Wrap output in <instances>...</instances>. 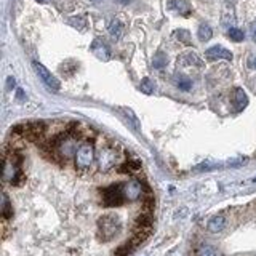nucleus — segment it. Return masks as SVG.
I'll return each instance as SVG.
<instances>
[{
    "label": "nucleus",
    "mask_w": 256,
    "mask_h": 256,
    "mask_svg": "<svg viewBox=\"0 0 256 256\" xmlns=\"http://www.w3.org/2000/svg\"><path fill=\"white\" fill-rule=\"evenodd\" d=\"M79 135L72 132V130H68L63 135H59L53 143V155L59 159L61 162L66 163L70 160L72 157H75V152L79 149Z\"/></svg>",
    "instance_id": "obj_1"
},
{
    "label": "nucleus",
    "mask_w": 256,
    "mask_h": 256,
    "mask_svg": "<svg viewBox=\"0 0 256 256\" xmlns=\"http://www.w3.org/2000/svg\"><path fill=\"white\" fill-rule=\"evenodd\" d=\"M2 179L5 184H12V186H18L24 179L23 171H21V157L16 152H12L10 155H3Z\"/></svg>",
    "instance_id": "obj_2"
},
{
    "label": "nucleus",
    "mask_w": 256,
    "mask_h": 256,
    "mask_svg": "<svg viewBox=\"0 0 256 256\" xmlns=\"http://www.w3.org/2000/svg\"><path fill=\"white\" fill-rule=\"evenodd\" d=\"M122 229V222L116 215H104L98 220V234L102 242L112 240Z\"/></svg>",
    "instance_id": "obj_3"
},
{
    "label": "nucleus",
    "mask_w": 256,
    "mask_h": 256,
    "mask_svg": "<svg viewBox=\"0 0 256 256\" xmlns=\"http://www.w3.org/2000/svg\"><path fill=\"white\" fill-rule=\"evenodd\" d=\"M96 159V154H95V146L93 143L86 141V143H82L79 146L77 152H75V157H74V163H75V170H79L80 173L84 171H88L93 162Z\"/></svg>",
    "instance_id": "obj_4"
},
{
    "label": "nucleus",
    "mask_w": 256,
    "mask_h": 256,
    "mask_svg": "<svg viewBox=\"0 0 256 256\" xmlns=\"http://www.w3.org/2000/svg\"><path fill=\"white\" fill-rule=\"evenodd\" d=\"M117 160H119V152L116 148H112V146H104L96 157L98 168H100V171L102 173L111 171L112 168L117 165Z\"/></svg>",
    "instance_id": "obj_5"
},
{
    "label": "nucleus",
    "mask_w": 256,
    "mask_h": 256,
    "mask_svg": "<svg viewBox=\"0 0 256 256\" xmlns=\"http://www.w3.org/2000/svg\"><path fill=\"white\" fill-rule=\"evenodd\" d=\"M101 199L104 206H120L127 200L123 195L122 184H112V186L104 188L101 190Z\"/></svg>",
    "instance_id": "obj_6"
},
{
    "label": "nucleus",
    "mask_w": 256,
    "mask_h": 256,
    "mask_svg": "<svg viewBox=\"0 0 256 256\" xmlns=\"http://www.w3.org/2000/svg\"><path fill=\"white\" fill-rule=\"evenodd\" d=\"M32 68H34V70H35V74L39 75V79L45 84L48 88L50 90H53V91H58L59 88H61V84H59V80L54 77V75L48 70L43 64H40V63H37V61H34L32 63Z\"/></svg>",
    "instance_id": "obj_7"
},
{
    "label": "nucleus",
    "mask_w": 256,
    "mask_h": 256,
    "mask_svg": "<svg viewBox=\"0 0 256 256\" xmlns=\"http://www.w3.org/2000/svg\"><path fill=\"white\" fill-rule=\"evenodd\" d=\"M122 189L125 199L128 202H135V200L141 199V195H143V184L138 179H130L127 183H122Z\"/></svg>",
    "instance_id": "obj_8"
},
{
    "label": "nucleus",
    "mask_w": 256,
    "mask_h": 256,
    "mask_svg": "<svg viewBox=\"0 0 256 256\" xmlns=\"http://www.w3.org/2000/svg\"><path fill=\"white\" fill-rule=\"evenodd\" d=\"M205 58L210 59V61H216V59H226V61H232V53L229 50H226L224 47L221 45H215L210 47L208 50L205 51Z\"/></svg>",
    "instance_id": "obj_9"
},
{
    "label": "nucleus",
    "mask_w": 256,
    "mask_h": 256,
    "mask_svg": "<svg viewBox=\"0 0 256 256\" xmlns=\"http://www.w3.org/2000/svg\"><path fill=\"white\" fill-rule=\"evenodd\" d=\"M91 51H93L100 59H104V61H107V59L111 58V51H109L107 45L101 40L93 42V45H91Z\"/></svg>",
    "instance_id": "obj_10"
},
{
    "label": "nucleus",
    "mask_w": 256,
    "mask_h": 256,
    "mask_svg": "<svg viewBox=\"0 0 256 256\" xmlns=\"http://www.w3.org/2000/svg\"><path fill=\"white\" fill-rule=\"evenodd\" d=\"M226 226V218L222 215H218V216H213L211 220L208 221V231L211 234H218L224 229Z\"/></svg>",
    "instance_id": "obj_11"
},
{
    "label": "nucleus",
    "mask_w": 256,
    "mask_h": 256,
    "mask_svg": "<svg viewBox=\"0 0 256 256\" xmlns=\"http://www.w3.org/2000/svg\"><path fill=\"white\" fill-rule=\"evenodd\" d=\"M0 208H2V218L5 221L12 220L13 218V206L10 204V199L7 194H2V205H0Z\"/></svg>",
    "instance_id": "obj_12"
},
{
    "label": "nucleus",
    "mask_w": 256,
    "mask_h": 256,
    "mask_svg": "<svg viewBox=\"0 0 256 256\" xmlns=\"http://www.w3.org/2000/svg\"><path fill=\"white\" fill-rule=\"evenodd\" d=\"M136 227H143V229H151L152 222H154V218L149 213V211H144L143 215L136 216Z\"/></svg>",
    "instance_id": "obj_13"
},
{
    "label": "nucleus",
    "mask_w": 256,
    "mask_h": 256,
    "mask_svg": "<svg viewBox=\"0 0 256 256\" xmlns=\"http://www.w3.org/2000/svg\"><path fill=\"white\" fill-rule=\"evenodd\" d=\"M119 111H120L123 116L128 119L130 123H132V127L136 130V132H139V130H141V125H139L138 117H136V114L133 112V109H130V107H119Z\"/></svg>",
    "instance_id": "obj_14"
},
{
    "label": "nucleus",
    "mask_w": 256,
    "mask_h": 256,
    "mask_svg": "<svg viewBox=\"0 0 256 256\" xmlns=\"http://www.w3.org/2000/svg\"><path fill=\"white\" fill-rule=\"evenodd\" d=\"M141 170V162L139 160H128L125 162L123 165H120L119 171L120 173H128V175H133V173Z\"/></svg>",
    "instance_id": "obj_15"
},
{
    "label": "nucleus",
    "mask_w": 256,
    "mask_h": 256,
    "mask_svg": "<svg viewBox=\"0 0 256 256\" xmlns=\"http://www.w3.org/2000/svg\"><path fill=\"white\" fill-rule=\"evenodd\" d=\"M234 101H236L237 111H242V109H245V106L248 104V98L242 88H236V91H234Z\"/></svg>",
    "instance_id": "obj_16"
},
{
    "label": "nucleus",
    "mask_w": 256,
    "mask_h": 256,
    "mask_svg": "<svg viewBox=\"0 0 256 256\" xmlns=\"http://www.w3.org/2000/svg\"><path fill=\"white\" fill-rule=\"evenodd\" d=\"M109 34H111L116 40L120 39L122 34H123V24H122V21L112 19L111 24H109Z\"/></svg>",
    "instance_id": "obj_17"
},
{
    "label": "nucleus",
    "mask_w": 256,
    "mask_h": 256,
    "mask_svg": "<svg viewBox=\"0 0 256 256\" xmlns=\"http://www.w3.org/2000/svg\"><path fill=\"white\" fill-rule=\"evenodd\" d=\"M197 37L200 42H208L213 37V31H211V27L208 24H200L197 31Z\"/></svg>",
    "instance_id": "obj_18"
},
{
    "label": "nucleus",
    "mask_w": 256,
    "mask_h": 256,
    "mask_svg": "<svg viewBox=\"0 0 256 256\" xmlns=\"http://www.w3.org/2000/svg\"><path fill=\"white\" fill-rule=\"evenodd\" d=\"M183 64H186V66H202V61L199 59V56L195 53H186L181 59Z\"/></svg>",
    "instance_id": "obj_19"
},
{
    "label": "nucleus",
    "mask_w": 256,
    "mask_h": 256,
    "mask_svg": "<svg viewBox=\"0 0 256 256\" xmlns=\"http://www.w3.org/2000/svg\"><path fill=\"white\" fill-rule=\"evenodd\" d=\"M139 90L143 91L144 95H152L154 93V90H155V85H154V82H152L151 79H143L141 80V84H139Z\"/></svg>",
    "instance_id": "obj_20"
},
{
    "label": "nucleus",
    "mask_w": 256,
    "mask_h": 256,
    "mask_svg": "<svg viewBox=\"0 0 256 256\" xmlns=\"http://www.w3.org/2000/svg\"><path fill=\"white\" fill-rule=\"evenodd\" d=\"M135 247H136V245L132 240L127 242V243H123V245H120V247L116 250V256H128L135 250Z\"/></svg>",
    "instance_id": "obj_21"
},
{
    "label": "nucleus",
    "mask_w": 256,
    "mask_h": 256,
    "mask_svg": "<svg viewBox=\"0 0 256 256\" xmlns=\"http://www.w3.org/2000/svg\"><path fill=\"white\" fill-rule=\"evenodd\" d=\"M195 255L197 256H218V252L216 250L211 247V245H200V247L197 248V252H195Z\"/></svg>",
    "instance_id": "obj_22"
},
{
    "label": "nucleus",
    "mask_w": 256,
    "mask_h": 256,
    "mask_svg": "<svg viewBox=\"0 0 256 256\" xmlns=\"http://www.w3.org/2000/svg\"><path fill=\"white\" fill-rule=\"evenodd\" d=\"M227 35H229V39L232 42H242L245 39V34L242 29H237V27H231L229 31H227Z\"/></svg>",
    "instance_id": "obj_23"
},
{
    "label": "nucleus",
    "mask_w": 256,
    "mask_h": 256,
    "mask_svg": "<svg viewBox=\"0 0 256 256\" xmlns=\"http://www.w3.org/2000/svg\"><path fill=\"white\" fill-rule=\"evenodd\" d=\"M165 64H167V56L163 53H157L154 61H152V66L155 69H162V68H165Z\"/></svg>",
    "instance_id": "obj_24"
},
{
    "label": "nucleus",
    "mask_w": 256,
    "mask_h": 256,
    "mask_svg": "<svg viewBox=\"0 0 256 256\" xmlns=\"http://www.w3.org/2000/svg\"><path fill=\"white\" fill-rule=\"evenodd\" d=\"M176 37L179 39V42L186 43V45H189V43H190V34H189V31H186V29L176 31Z\"/></svg>",
    "instance_id": "obj_25"
},
{
    "label": "nucleus",
    "mask_w": 256,
    "mask_h": 256,
    "mask_svg": "<svg viewBox=\"0 0 256 256\" xmlns=\"http://www.w3.org/2000/svg\"><path fill=\"white\" fill-rule=\"evenodd\" d=\"M178 86L184 91H189L190 88H192V82H190L188 77H181L178 80Z\"/></svg>",
    "instance_id": "obj_26"
},
{
    "label": "nucleus",
    "mask_w": 256,
    "mask_h": 256,
    "mask_svg": "<svg viewBox=\"0 0 256 256\" xmlns=\"http://www.w3.org/2000/svg\"><path fill=\"white\" fill-rule=\"evenodd\" d=\"M215 167H216L215 163L205 162V163H200V165L195 167V171H208V170H213Z\"/></svg>",
    "instance_id": "obj_27"
},
{
    "label": "nucleus",
    "mask_w": 256,
    "mask_h": 256,
    "mask_svg": "<svg viewBox=\"0 0 256 256\" xmlns=\"http://www.w3.org/2000/svg\"><path fill=\"white\" fill-rule=\"evenodd\" d=\"M245 162H247V159H243V157H242V159H236V160H231L229 163H227V165H229V167H240V165H243Z\"/></svg>",
    "instance_id": "obj_28"
},
{
    "label": "nucleus",
    "mask_w": 256,
    "mask_h": 256,
    "mask_svg": "<svg viewBox=\"0 0 256 256\" xmlns=\"http://www.w3.org/2000/svg\"><path fill=\"white\" fill-rule=\"evenodd\" d=\"M15 85H16V79L15 77H8V80H7V88L12 90Z\"/></svg>",
    "instance_id": "obj_29"
},
{
    "label": "nucleus",
    "mask_w": 256,
    "mask_h": 256,
    "mask_svg": "<svg viewBox=\"0 0 256 256\" xmlns=\"http://www.w3.org/2000/svg\"><path fill=\"white\" fill-rule=\"evenodd\" d=\"M250 31H252V39H253V42H256V21H255V23H252V26H250Z\"/></svg>",
    "instance_id": "obj_30"
},
{
    "label": "nucleus",
    "mask_w": 256,
    "mask_h": 256,
    "mask_svg": "<svg viewBox=\"0 0 256 256\" xmlns=\"http://www.w3.org/2000/svg\"><path fill=\"white\" fill-rule=\"evenodd\" d=\"M16 98H18V100H24V91L21 88L16 90Z\"/></svg>",
    "instance_id": "obj_31"
},
{
    "label": "nucleus",
    "mask_w": 256,
    "mask_h": 256,
    "mask_svg": "<svg viewBox=\"0 0 256 256\" xmlns=\"http://www.w3.org/2000/svg\"><path fill=\"white\" fill-rule=\"evenodd\" d=\"M37 2H39V3H47L48 0H37Z\"/></svg>",
    "instance_id": "obj_32"
},
{
    "label": "nucleus",
    "mask_w": 256,
    "mask_h": 256,
    "mask_svg": "<svg viewBox=\"0 0 256 256\" xmlns=\"http://www.w3.org/2000/svg\"><path fill=\"white\" fill-rule=\"evenodd\" d=\"M120 3H128V0H119Z\"/></svg>",
    "instance_id": "obj_33"
},
{
    "label": "nucleus",
    "mask_w": 256,
    "mask_h": 256,
    "mask_svg": "<svg viewBox=\"0 0 256 256\" xmlns=\"http://www.w3.org/2000/svg\"><path fill=\"white\" fill-rule=\"evenodd\" d=\"M252 181H253V183H256V178H255V179H252Z\"/></svg>",
    "instance_id": "obj_34"
},
{
    "label": "nucleus",
    "mask_w": 256,
    "mask_h": 256,
    "mask_svg": "<svg viewBox=\"0 0 256 256\" xmlns=\"http://www.w3.org/2000/svg\"><path fill=\"white\" fill-rule=\"evenodd\" d=\"M255 66H256V61H255Z\"/></svg>",
    "instance_id": "obj_35"
}]
</instances>
